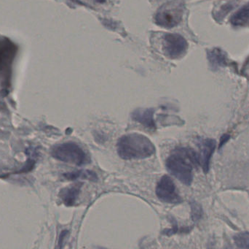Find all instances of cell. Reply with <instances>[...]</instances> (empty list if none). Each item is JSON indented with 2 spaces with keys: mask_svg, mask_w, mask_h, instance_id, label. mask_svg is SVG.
<instances>
[{
  "mask_svg": "<svg viewBox=\"0 0 249 249\" xmlns=\"http://www.w3.org/2000/svg\"><path fill=\"white\" fill-rule=\"evenodd\" d=\"M185 4L184 0H171L161 6L155 16L158 26L166 29L175 27L182 20Z\"/></svg>",
  "mask_w": 249,
  "mask_h": 249,
  "instance_id": "3",
  "label": "cell"
},
{
  "mask_svg": "<svg viewBox=\"0 0 249 249\" xmlns=\"http://www.w3.org/2000/svg\"><path fill=\"white\" fill-rule=\"evenodd\" d=\"M51 154L58 160L77 166H83L90 162L89 155L81 146L74 142H67L54 146Z\"/></svg>",
  "mask_w": 249,
  "mask_h": 249,
  "instance_id": "4",
  "label": "cell"
},
{
  "mask_svg": "<svg viewBox=\"0 0 249 249\" xmlns=\"http://www.w3.org/2000/svg\"><path fill=\"white\" fill-rule=\"evenodd\" d=\"M117 150L120 157L124 160L146 159L156 152L154 143L146 136L139 133L122 136L117 143Z\"/></svg>",
  "mask_w": 249,
  "mask_h": 249,
  "instance_id": "2",
  "label": "cell"
},
{
  "mask_svg": "<svg viewBox=\"0 0 249 249\" xmlns=\"http://www.w3.org/2000/svg\"><path fill=\"white\" fill-rule=\"evenodd\" d=\"M64 177L67 180L74 181L77 179L89 180L90 181H97L98 177L96 172L91 171H77L74 172H66L64 174Z\"/></svg>",
  "mask_w": 249,
  "mask_h": 249,
  "instance_id": "10",
  "label": "cell"
},
{
  "mask_svg": "<svg viewBox=\"0 0 249 249\" xmlns=\"http://www.w3.org/2000/svg\"><path fill=\"white\" fill-rule=\"evenodd\" d=\"M155 192L158 198L164 203L177 204L182 201L174 181L168 175H163L160 179L155 189Z\"/></svg>",
  "mask_w": 249,
  "mask_h": 249,
  "instance_id": "6",
  "label": "cell"
},
{
  "mask_svg": "<svg viewBox=\"0 0 249 249\" xmlns=\"http://www.w3.org/2000/svg\"><path fill=\"white\" fill-rule=\"evenodd\" d=\"M199 165L198 155L192 149L178 148L173 151L165 162L168 172L186 186L193 181V168Z\"/></svg>",
  "mask_w": 249,
  "mask_h": 249,
  "instance_id": "1",
  "label": "cell"
},
{
  "mask_svg": "<svg viewBox=\"0 0 249 249\" xmlns=\"http://www.w3.org/2000/svg\"><path fill=\"white\" fill-rule=\"evenodd\" d=\"M83 184H74L71 187H66L61 190L59 193V197L62 203L66 206H73L77 202L79 194H80V190H81Z\"/></svg>",
  "mask_w": 249,
  "mask_h": 249,
  "instance_id": "9",
  "label": "cell"
},
{
  "mask_svg": "<svg viewBox=\"0 0 249 249\" xmlns=\"http://www.w3.org/2000/svg\"><path fill=\"white\" fill-rule=\"evenodd\" d=\"M94 1H96V2L99 3H104L105 2V1H107V0H93Z\"/></svg>",
  "mask_w": 249,
  "mask_h": 249,
  "instance_id": "15",
  "label": "cell"
},
{
  "mask_svg": "<svg viewBox=\"0 0 249 249\" xmlns=\"http://www.w3.org/2000/svg\"><path fill=\"white\" fill-rule=\"evenodd\" d=\"M154 113L155 111L152 108L136 110L132 114V118L149 130H155L156 125L154 120Z\"/></svg>",
  "mask_w": 249,
  "mask_h": 249,
  "instance_id": "8",
  "label": "cell"
},
{
  "mask_svg": "<svg viewBox=\"0 0 249 249\" xmlns=\"http://www.w3.org/2000/svg\"><path fill=\"white\" fill-rule=\"evenodd\" d=\"M198 146L200 149V153H197L199 165L206 173L209 171L211 159L216 148V141L213 139H204L199 142Z\"/></svg>",
  "mask_w": 249,
  "mask_h": 249,
  "instance_id": "7",
  "label": "cell"
},
{
  "mask_svg": "<svg viewBox=\"0 0 249 249\" xmlns=\"http://www.w3.org/2000/svg\"><path fill=\"white\" fill-rule=\"evenodd\" d=\"M228 137H229L228 135H225L222 137V142H220V146H223L225 142L228 141V139H229Z\"/></svg>",
  "mask_w": 249,
  "mask_h": 249,
  "instance_id": "14",
  "label": "cell"
},
{
  "mask_svg": "<svg viewBox=\"0 0 249 249\" xmlns=\"http://www.w3.org/2000/svg\"><path fill=\"white\" fill-rule=\"evenodd\" d=\"M235 245L241 249H249V232L238 234L234 238Z\"/></svg>",
  "mask_w": 249,
  "mask_h": 249,
  "instance_id": "13",
  "label": "cell"
},
{
  "mask_svg": "<svg viewBox=\"0 0 249 249\" xmlns=\"http://www.w3.org/2000/svg\"><path fill=\"white\" fill-rule=\"evenodd\" d=\"M188 43L181 35L165 33L162 38V50L164 55L170 59L181 58L187 53Z\"/></svg>",
  "mask_w": 249,
  "mask_h": 249,
  "instance_id": "5",
  "label": "cell"
},
{
  "mask_svg": "<svg viewBox=\"0 0 249 249\" xmlns=\"http://www.w3.org/2000/svg\"><path fill=\"white\" fill-rule=\"evenodd\" d=\"M234 26H241L249 23V3L238 10L231 19Z\"/></svg>",
  "mask_w": 249,
  "mask_h": 249,
  "instance_id": "11",
  "label": "cell"
},
{
  "mask_svg": "<svg viewBox=\"0 0 249 249\" xmlns=\"http://www.w3.org/2000/svg\"><path fill=\"white\" fill-rule=\"evenodd\" d=\"M209 61L213 67H220L227 64L226 57L222 51L216 48L209 53Z\"/></svg>",
  "mask_w": 249,
  "mask_h": 249,
  "instance_id": "12",
  "label": "cell"
}]
</instances>
